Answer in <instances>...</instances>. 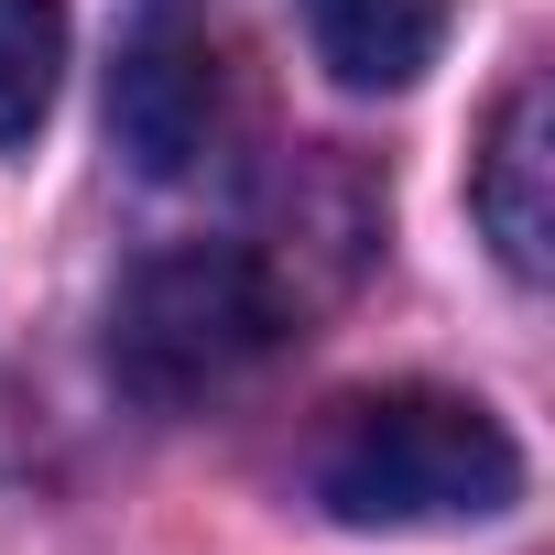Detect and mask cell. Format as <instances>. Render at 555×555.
Wrapping results in <instances>:
<instances>
[{"label": "cell", "mask_w": 555, "mask_h": 555, "mask_svg": "<svg viewBox=\"0 0 555 555\" xmlns=\"http://www.w3.org/2000/svg\"><path fill=\"white\" fill-rule=\"evenodd\" d=\"M306 490L327 522L349 533H403V522H490L522 501V447L490 403L436 392V382H392L360 392L317 425L306 447Z\"/></svg>", "instance_id": "obj_1"}, {"label": "cell", "mask_w": 555, "mask_h": 555, "mask_svg": "<svg viewBox=\"0 0 555 555\" xmlns=\"http://www.w3.org/2000/svg\"><path fill=\"white\" fill-rule=\"evenodd\" d=\"M284 338H295V284L240 240H175L109 295V382L153 414L250 382Z\"/></svg>", "instance_id": "obj_2"}, {"label": "cell", "mask_w": 555, "mask_h": 555, "mask_svg": "<svg viewBox=\"0 0 555 555\" xmlns=\"http://www.w3.org/2000/svg\"><path fill=\"white\" fill-rule=\"evenodd\" d=\"M109 131L142 175H196L229 142V55L185 23H153L109 77Z\"/></svg>", "instance_id": "obj_3"}, {"label": "cell", "mask_w": 555, "mask_h": 555, "mask_svg": "<svg viewBox=\"0 0 555 555\" xmlns=\"http://www.w3.org/2000/svg\"><path fill=\"white\" fill-rule=\"evenodd\" d=\"M468 218L479 240L501 250L512 284H544V240H555V142H544V77H512L490 131H479V164H468Z\"/></svg>", "instance_id": "obj_4"}, {"label": "cell", "mask_w": 555, "mask_h": 555, "mask_svg": "<svg viewBox=\"0 0 555 555\" xmlns=\"http://www.w3.org/2000/svg\"><path fill=\"white\" fill-rule=\"evenodd\" d=\"M447 23L457 0H306V34H317V66L360 99L382 88H414L436 55H447Z\"/></svg>", "instance_id": "obj_5"}, {"label": "cell", "mask_w": 555, "mask_h": 555, "mask_svg": "<svg viewBox=\"0 0 555 555\" xmlns=\"http://www.w3.org/2000/svg\"><path fill=\"white\" fill-rule=\"evenodd\" d=\"M55 66H66V0H0V153L44 131Z\"/></svg>", "instance_id": "obj_6"}]
</instances>
